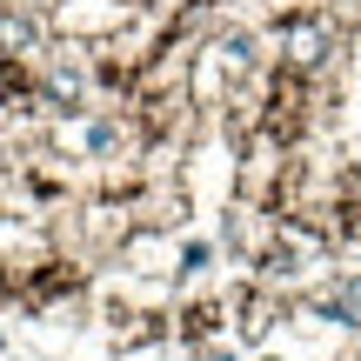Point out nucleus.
I'll use <instances>...</instances> for the list:
<instances>
[]
</instances>
